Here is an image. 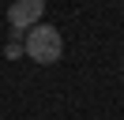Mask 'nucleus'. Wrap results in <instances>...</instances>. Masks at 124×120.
Masks as SVG:
<instances>
[{"instance_id":"3","label":"nucleus","mask_w":124,"mask_h":120,"mask_svg":"<svg viewBox=\"0 0 124 120\" xmlns=\"http://www.w3.org/2000/svg\"><path fill=\"white\" fill-rule=\"evenodd\" d=\"M4 52H8V56H23L26 49H23V45H19V41H11V45H8V49H4Z\"/></svg>"},{"instance_id":"1","label":"nucleus","mask_w":124,"mask_h":120,"mask_svg":"<svg viewBox=\"0 0 124 120\" xmlns=\"http://www.w3.org/2000/svg\"><path fill=\"white\" fill-rule=\"evenodd\" d=\"M23 49H26V56H30L34 64H56V60L64 56L60 30H56V26H30Z\"/></svg>"},{"instance_id":"2","label":"nucleus","mask_w":124,"mask_h":120,"mask_svg":"<svg viewBox=\"0 0 124 120\" xmlns=\"http://www.w3.org/2000/svg\"><path fill=\"white\" fill-rule=\"evenodd\" d=\"M41 15H45V0H11V8H8V22H11L15 34L38 26Z\"/></svg>"}]
</instances>
